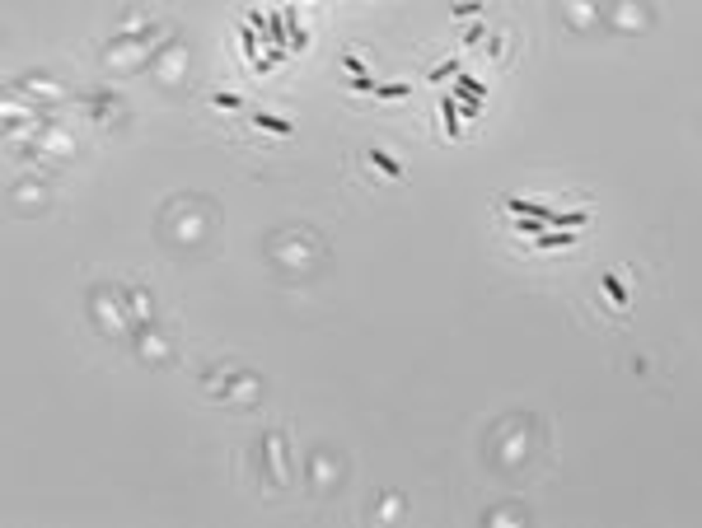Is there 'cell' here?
I'll return each instance as SVG.
<instances>
[{"label": "cell", "instance_id": "cell-1", "mask_svg": "<svg viewBox=\"0 0 702 528\" xmlns=\"http://www.w3.org/2000/svg\"><path fill=\"white\" fill-rule=\"evenodd\" d=\"M253 126L277 131V136H291V131H295V122H291V117H277V112H263V108H253Z\"/></svg>", "mask_w": 702, "mask_h": 528}, {"label": "cell", "instance_id": "cell-2", "mask_svg": "<svg viewBox=\"0 0 702 528\" xmlns=\"http://www.w3.org/2000/svg\"><path fill=\"white\" fill-rule=\"evenodd\" d=\"M576 243V229H553V234H534V248H571Z\"/></svg>", "mask_w": 702, "mask_h": 528}, {"label": "cell", "instance_id": "cell-3", "mask_svg": "<svg viewBox=\"0 0 702 528\" xmlns=\"http://www.w3.org/2000/svg\"><path fill=\"white\" fill-rule=\"evenodd\" d=\"M365 159H370L374 169H384L389 178H403V164H398V159H393L389 150H379V145H370V150H365Z\"/></svg>", "mask_w": 702, "mask_h": 528}, {"label": "cell", "instance_id": "cell-4", "mask_svg": "<svg viewBox=\"0 0 702 528\" xmlns=\"http://www.w3.org/2000/svg\"><path fill=\"white\" fill-rule=\"evenodd\" d=\"M459 70H464V56H450V61L431 66V70H426V80H431V84H436V89H440V80H454V75H459Z\"/></svg>", "mask_w": 702, "mask_h": 528}, {"label": "cell", "instance_id": "cell-5", "mask_svg": "<svg viewBox=\"0 0 702 528\" xmlns=\"http://www.w3.org/2000/svg\"><path fill=\"white\" fill-rule=\"evenodd\" d=\"M599 285H604V295L613 299L618 309H627V285H623L618 276H613V271H604V276H599Z\"/></svg>", "mask_w": 702, "mask_h": 528}, {"label": "cell", "instance_id": "cell-6", "mask_svg": "<svg viewBox=\"0 0 702 528\" xmlns=\"http://www.w3.org/2000/svg\"><path fill=\"white\" fill-rule=\"evenodd\" d=\"M412 84L407 80H393V84H374V98H407Z\"/></svg>", "mask_w": 702, "mask_h": 528}, {"label": "cell", "instance_id": "cell-7", "mask_svg": "<svg viewBox=\"0 0 702 528\" xmlns=\"http://www.w3.org/2000/svg\"><path fill=\"white\" fill-rule=\"evenodd\" d=\"M342 66H346V75H356V80H365V75H370V70H365V61H360L356 52H346V56H342Z\"/></svg>", "mask_w": 702, "mask_h": 528}, {"label": "cell", "instance_id": "cell-8", "mask_svg": "<svg viewBox=\"0 0 702 528\" xmlns=\"http://www.w3.org/2000/svg\"><path fill=\"white\" fill-rule=\"evenodd\" d=\"M211 103H216V108H244V98H239V93H230V89L211 93Z\"/></svg>", "mask_w": 702, "mask_h": 528}, {"label": "cell", "instance_id": "cell-9", "mask_svg": "<svg viewBox=\"0 0 702 528\" xmlns=\"http://www.w3.org/2000/svg\"><path fill=\"white\" fill-rule=\"evenodd\" d=\"M450 15H454V19H468V15H483V5H478V0H459V5H454Z\"/></svg>", "mask_w": 702, "mask_h": 528}, {"label": "cell", "instance_id": "cell-10", "mask_svg": "<svg viewBox=\"0 0 702 528\" xmlns=\"http://www.w3.org/2000/svg\"><path fill=\"white\" fill-rule=\"evenodd\" d=\"M244 24H253V29H258V33H263V38H267V15H263V10H258V5H253L249 15H244Z\"/></svg>", "mask_w": 702, "mask_h": 528}, {"label": "cell", "instance_id": "cell-11", "mask_svg": "<svg viewBox=\"0 0 702 528\" xmlns=\"http://www.w3.org/2000/svg\"><path fill=\"white\" fill-rule=\"evenodd\" d=\"M478 43H487V29H483V24H473V29L464 33V47H478Z\"/></svg>", "mask_w": 702, "mask_h": 528}, {"label": "cell", "instance_id": "cell-12", "mask_svg": "<svg viewBox=\"0 0 702 528\" xmlns=\"http://www.w3.org/2000/svg\"><path fill=\"white\" fill-rule=\"evenodd\" d=\"M478 108H483V98H459V117H478Z\"/></svg>", "mask_w": 702, "mask_h": 528}]
</instances>
